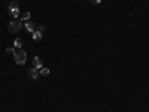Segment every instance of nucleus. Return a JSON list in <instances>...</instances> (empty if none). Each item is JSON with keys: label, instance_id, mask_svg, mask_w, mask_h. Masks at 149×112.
I'll list each match as a JSON object with an SVG mask.
<instances>
[{"label": "nucleus", "instance_id": "obj_1", "mask_svg": "<svg viewBox=\"0 0 149 112\" xmlns=\"http://www.w3.org/2000/svg\"><path fill=\"white\" fill-rule=\"evenodd\" d=\"M14 60H15V63L18 66H24L26 64V61H27V52L24 51V49H15V52H14Z\"/></svg>", "mask_w": 149, "mask_h": 112}, {"label": "nucleus", "instance_id": "obj_2", "mask_svg": "<svg viewBox=\"0 0 149 112\" xmlns=\"http://www.w3.org/2000/svg\"><path fill=\"white\" fill-rule=\"evenodd\" d=\"M19 14H21V10L18 8V3L17 2H10L9 3V15L14 18V20H18L19 18Z\"/></svg>", "mask_w": 149, "mask_h": 112}, {"label": "nucleus", "instance_id": "obj_3", "mask_svg": "<svg viewBox=\"0 0 149 112\" xmlns=\"http://www.w3.org/2000/svg\"><path fill=\"white\" fill-rule=\"evenodd\" d=\"M21 27H22L21 21H18V20H12V21H9L8 30H9V33H18V32L21 30Z\"/></svg>", "mask_w": 149, "mask_h": 112}, {"label": "nucleus", "instance_id": "obj_4", "mask_svg": "<svg viewBox=\"0 0 149 112\" xmlns=\"http://www.w3.org/2000/svg\"><path fill=\"white\" fill-rule=\"evenodd\" d=\"M33 67L37 69V70H40V69L43 67V61H42L40 57H34V58H33Z\"/></svg>", "mask_w": 149, "mask_h": 112}, {"label": "nucleus", "instance_id": "obj_5", "mask_svg": "<svg viewBox=\"0 0 149 112\" xmlns=\"http://www.w3.org/2000/svg\"><path fill=\"white\" fill-rule=\"evenodd\" d=\"M37 24H34V22H30V21H26V30L29 32V33H33V32H36L37 30Z\"/></svg>", "mask_w": 149, "mask_h": 112}, {"label": "nucleus", "instance_id": "obj_6", "mask_svg": "<svg viewBox=\"0 0 149 112\" xmlns=\"http://www.w3.org/2000/svg\"><path fill=\"white\" fill-rule=\"evenodd\" d=\"M31 36H33V41H34V42H40V41H42V37H43V32L36 30V32L31 33Z\"/></svg>", "mask_w": 149, "mask_h": 112}, {"label": "nucleus", "instance_id": "obj_7", "mask_svg": "<svg viewBox=\"0 0 149 112\" xmlns=\"http://www.w3.org/2000/svg\"><path fill=\"white\" fill-rule=\"evenodd\" d=\"M29 73H30V76H31V79L33 81H36L37 78H39V70H37V69H34V67H31V69H29Z\"/></svg>", "mask_w": 149, "mask_h": 112}, {"label": "nucleus", "instance_id": "obj_8", "mask_svg": "<svg viewBox=\"0 0 149 112\" xmlns=\"http://www.w3.org/2000/svg\"><path fill=\"white\" fill-rule=\"evenodd\" d=\"M30 18H31V14H30L29 10H24V12H21V14H19V20L21 21H29Z\"/></svg>", "mask_w": 149, "mask_h": 112}, {"label": "nucleus", "instance_id": "obj_9", "mask_svg": "<svg viewBox=\"0 0 149 112\" xmlns=\"http://www.w3.org/2000/svg\"><path fill=\"white\" fill-rule=\"evenodd\" d=\"M22 43H24L22 37H17V39L14 41V48L15 49H19V48H22Z\"/></svg>", "mask_w": 149, "mask_h": 112}, {"label": "nucleus", "instance_id": "obj_10", "mask_svg": "<svg viewBox=\"0 0 149 112\" xmlns=\"http://www.w3.org/2000/svg\"><path fill=\"white\" fill-rule=\"evenodd\" d=\"M39 73H40V76L46 78V76H49V73H51V70H49L48 67H42V69L39 70Z\"/></svg>", "mask_w": 149, "mask_h": 112}, {"label": "nucleus", "instance_id": "obj_11", "mask_svg": "<svg viewBox=\"0 0 149 112\" xmlns=\"http://www.w3.org/2000/svg\"><path fill=\"white\" fill-rule=\"evenodd\" d=\"M6 52H8V54H14V52H15V48H14V46L6 48Z\"/></svg>", "mask_w": 149, "mask_h": 112}, {"label": "nucleus", "instance_id": "obj_12", "mask_svg": "<svg viewBox=\"0 0 149 112\" xmlns=\"http://www.w3.org/2000/svg\"><path fill=\"white\" fill-rule=\"evenodd\" d=\"M91 3H94V5H100V3H102V0H91Z\"/></svg>", "mask_w": 149, "mask_h": 112}]
</instances>
